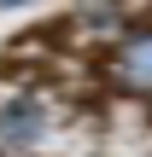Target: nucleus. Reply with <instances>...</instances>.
<instances>
[{
	"label": "nucleus",
	"mask_w": 152,
	"mask_h": 157,
	"mask_svg": "<svg viewBox=\"0 0 152 157\" xmlns=\"http://www.w3.org/2000/svg\"><path fill=\"white\" fill-rule=\"evenodd\" d=\"M105 76H111V87H117V93L152 99V23H129V29L111 41Z\"/></svg>",
	"instance_id": "nucleus-1"
},
{
	"label": "nucleus",
	"mask_w": 152,
	"mask_h": 157,
	"mask_svg": "<svg viewBox=\"0 0 152 157\" xmlns=\"http://www.w3.org/2000/svg\"><path fill=\"white\" fill-rule=\"evenodd\" d=\"M41 134H47V111H41V99L23 93V87L0 93V146L23 151V146H35Z\"/></svg>",
	"instance_id": "nucleus-2"
},
{
	"label": "nucleus",
	"mask_w": 152,
	"mask_h": 157,
	"mask_svg": "<svg viewBox=\"0 0 152 157\" xmlns=\"http://www.w3.org/2000/svg\"><path fill=\"white\" fill-rule=\"evenodd\" d=\"M18 6H29V0H0V12H18Z\"/></svg>",
	"instance_id": "nucleus-3"
}]
</instances>
